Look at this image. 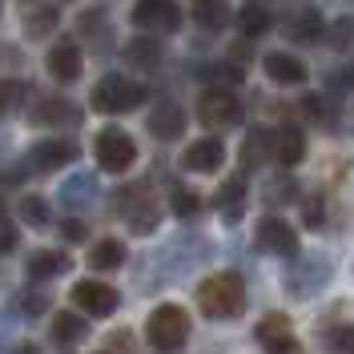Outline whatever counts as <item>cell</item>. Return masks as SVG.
I'll list each match as a JSON object with an SVG mask.
<instances>
[{"instance_id":"cell-1","label":"cell","mask_w":354,"mask_h":354,"mask_svg":"<svg viewBox=\"0 0 354 354\" xmlns=\"http://www.w3.org/2000/svg\"><path fill=\"white\" fill-rule=\"evenodd\" d=\"M198 306L205 318H234L245 310V286L234 270H221V274H209L198 286Z\"/></svg>"},{"instance_id":"cell-2","label":"cell","mask_w":354,"mask_h":354,"mask_svg":"<svg viewBox=\"0 0 354 354\" xmlns=\"http://www.w3.org/2000/svg\"><path fill=\"white\" fill-rule=\"evenodd\" d=\"M141 101H145V85H141V81H133V77H117V73L101 77V81L93 85V93H88V109L105 113V117L133 113Z\"/></svg>"},{"instance_id":"cell-3","label":"cell","mask_w":354,"mask_h":354,"mask_svg":"<svg viewBox=\"0 0 354 354\" xmlns=\"http://www.w3.org/2000/svg\"><path fill=\"white\" fill-rule=\"evenodd\" d=\"M145 338H149V346L161 354H174L185 346V338H189V314L174 302H165V306H157L149 314V322H145Z\"/></svg>"},{"instance_id":"cell-4","label":"cell","mask_w":354,"mask_h":354,"mask_svg":"<svg viewBox=\"0 0 354 354\" xmlns=\"http://www.w3.org/2000/svg\"><path fill=\"white\" fill-rule=\"evenodd\" d=\"M93 153H97V165L105 174H125V169H133V161H137V141L125 129H113L109 125V129L97 133Z\"/></svg>"},{"instance_id":"cell-5","label":"cell","mask_w":354,"mask_h":354,"mask_svg":"<svg viewBox=\"0 0 354 354\" xmlns=\"http://www.w3.org/2000/svg\"><path fill=\"white\" fill-rule=\"evenodd\" d=\"M198 117H201V125H205V129H230V125H238V121H242V105H238L234 88L209 85L198 97Z\"/></svg>"},{"instance_id":"cell-6","label":"cell","mask_w":354,"mask_h":354,"mask_svg":"<svg viewBox=\"0 0 354 354\" xmlns=\"http://www.w3.org/2000/svg\"><path fill=\"white\" fill-rule=\"evenodd\" d=\"M68 298H73L77 310L88 314V318H109L113 310L121 306V294H117L109 282H101V278H81L77 286L68 290Z\"/></svg>"},{"instance_id":"cell-7","label":"cell","mask_w":354,"mask_h":354,"mask_svg":"<svg viewBox=\"0 0 354 354\" xmlns=\"http://www.w3.org/2000/svg\"><path fill=\"white\" fill-rule=\"evenodd\" d=\"M129 21L141 32H177L181 28V8H177V0H137Z\"/></svg>"},{"instance_id":"cell-8","label":"cell","mask_w":354,"mask_h":354,"mask_svg":"<svg viewBox=\"0 0 354 354\" xmlns=\"http://www.w3.org/2000/svg\"><path fill=\"white\" fill-rule=\"evenodd\" d=\"M254 238H258V250L262 254H282V258H294L298 254V230L282 218H262Z\"/></svg>"},{"instance_id":"cell-9","label":"cell","mask_w":354,"mask_h":354,"mask_svg":"<svg viewBox=\"0 0 354 354\" xmlns=\"http://www.w3.org/2000/svg\"><path fill=\"white\" fill-rule=\"evenodd\" d=\"M254 334H258V346L266 354H298V338H294L286 314H266Z\"/></svg>"},{"instance_id":"cell-10","label":"cell","mask_w":354,"mask_h":354,"mask_svg":"<svg viewBox=\"0 0 354 354\" xmlns=\"http://www.w3.org/2000/svg\"><path fill=\"white\" fill-rule=\"evenodd\" d=\"M77 141H61V137H53V141H37L32 145V153H28V165L32 169H41V174H53V169H65L77 161Z\"/></svg>"},{"instance_id":"cell-11","label":"cell","mask_w":354,"mask_h":354,"mask_svg":"<svg viewBox=\"0 0 354 354\" xmlns=\"http://www.w3.org/2000/svg\"><path fill=\"white\" fill-rule=\"evenodd\" d=\"M181 165L189 174H218L225 165V145L218 137H201V141H189L185 153H181Z\"/></svg>"},{"instance_id":"cell-12","label":"cell","mask_w":354,"mask_h":354,"mask_svg":"<svg viewBox=\"0 0 354 354\" xmlns=\"http://www.w3.org/2000/svg\"><path fill=\"white\" fill-rule=\"evenodd\" d=\"M44 65H48V77H57V81H77L81 77V68H85V53H81V44L77 41H61L48 48V57H44Z\"/></svg>"},{"instance_id":"cell-13","label":"cell","mask_w":354,"mask_h":354,"mask_svg":"<svg viewBox=\"0 0 354 354\" xmlns=\"http://www.w3.org/2000/svg\"><path fill=\"white\" fill-rule=\"evenodd\" d=\"M149 133H153L157 141H181V133H185V113L177 101H157L153 109H149Z\"/></svg>"},{"instance_id":"cell-14","label":"cell","mask_w":354,"mask_h":354,"mask_svg":"<svg viewBox=\"0 0 354 354\" xmlns=\"http://www.w3.org/2000/svg\"><path fill=\"white\" fill-rule=\"evenodd\" d=\"M262 68L274 85H306V77H310L306 61L294 57V53H270L262 61Z\"/></svg>"},{"instance_id":"cell-15","label":"cell","mask_w":354,"mask_h":354,"mask_svg":"<svg viewBox=\"0 0 354 354\" xmlns=\"http://www.w3.org/2000/svg\"><path fill=\"white\" fill-rule=\"evenodd\" d=\"M270 153H274V161H278V165H286V169L302 165V157H306V137H302V129H298V125L278 129V133H274Z\"/></svg>"},{"instance_id":"cell-16","label":"cell","mask_w":354,"mask_h":354,"mask_svg":"<svg viewBox=\"0 0 354 354\" xmlns=\"http://www.w3.org/2000/svg\"><path fill=\"white\" fill-rule=\"evenodd\" d=\"M85 338H88V326H85V318H81L77 310H61V314H53V342H57L61 351L81 346Z\"/></svg>"},{"instance_id":"cell-17","label":"cell","mask_w":354,"mask_h":354,"mask_svg":"<svg viewBox=\"0 0 354 354\" xmlns=\"http://www.w3.org/2000/svg\"><path fill=\"white\" fill-rule=\"evenodd\" d=\"M32 125H73V121H81V109L73 105V101H65V97H48V101H41L37 105V113L28 117Z\"/></svg>"},{"instance_id":"cell-18","label":"cell","mask_w":354,"mask_h":354,"mask_svg":"<svg viewBox=\"0 0 354 354\" xmlns=\"http://www.w3.org/2000/svg\"><path fill=\"white\" fill-rule=\"evenodd\" d=\"M214 205H218V214H221L225 225H234V221L242 218V209H245V181L242 177H230V181L218 189Z\"/></svg>"},{"instance_id":"cell-19","label":"cell","mask_w":354,"mask_h":354,"mask_svg":"<svg viewBox=\"0 0 354 354\" xmlns=\"http://www.w3.org/2000/svg\"><path fill=\"white\" fill-rule=\"evenodd\" d=\"M24 270H28L32 282H48V278H57V274L68 270V258L61 254V250H37V254H28Z\"/></svg>"},{"instance_id":"cell-20","label":"cell","mask_w":354,"mask_h":354,"mask_svg":"<svg viewBox=\"0 0 354 354\" xmlns=\"http://www.w3.org/2000/svg\"><path fill=\"white\" fill-rule=\"evenodd\" d=\"M282 28H286L290 41L318 44V41H322V28H326V24H322V17H318V12H310V8H306V12H294V17L282 24Z\"/></svg>"},{"instance_id":"cell-21","label":"cell","mask_w":354,"mask_h":354,"mask_svg":"<svg viewBox=\"0 0 354 354\" xmlns=\"http://www.w3.org/2000/svg\"><path fill=\"white\" fill-rule=\"evenodd\" d=\"M121 266H125V245L117 242V238H105V242H97L88 250V270H97V274L121 270Z\"/></svg>"},{"instance_id":"cell-22","label":"cell","mask_w":354,"mask_h":354,"mask_svg":"<svg viewBox=\"0 0 354 354\" xmlns=\"http://www.w3.org/2000/svg\"><path fill=\"white\" fill-rule=\"evenodd\" d=\"M230 0H194V21L201 24V28H209V32H218V28H225L230 24Z\"/></svg>"},{"instance_id":"cell-23","label":"cell","mask_w":354,"mask_h":354,"mask_svg":"<svg viewBox=\"0 0 354 354\" xmlns=\"http://www.w3.org/2000/svg\"><path fill=\"white\" fill-rule=\"evenodd\" d=\"M125 61L133 68H157L161 65V44L153 37H137V41L125 44Z\"/></svg>"},{"instance_id":"cell-24","label":"cell","mask_w":354,"mask_h":354,"mask_svg":"<svg viewBox=\"0 0 354 354\" xmlns=\"http://www.w3.org/2000/svg\"><path fill=\"white\" fill-rule=\"evenodd\" d=\"M270 24H274V17H270V8H262V4H245V8H238V32L242 37H262V32H270Z\"/></svg>"},{"instance_id":"cell-25","label":"cell","mask_w":354,"mask_h":354,"mask_svg":"<svg viewBox=\"0 0 354 354\" xmlns=\"http://www.w3.org/2000/svg\"><path fill=\"white\" fill-rule=\"evenodd\" d=\"M57 24H61V12H57L53 4H44V8L37 4V8H28V12H24V32H28L32 41L48 37V32H53Z\"/></svg>"},{"instance_id":"cell-26","label":"cell","mask_w":354,"mask_h":354,"mask_svg":"<svg viewBox=\"0 0 354 354\" xmlns=\"http://www.w3.org/2000/svg\"><path fill=\"white\" fill-rule=\"evenodd\" d=\"M322 41H326V48L351 53L354 48V17H338L334 24H326V28H322Z\"/></svg>"},{"instance_id":"cell-27","label":"cell","mask_w":354,"mask_h":354,"mask_svg":"<svg viewBox=\"0 0 354 354\" xmlns=\"http://www.w3.org/2000/svg\"><path fill=\"white\" fill-rule=\"evenodd\" d=\"M205 81H209V85H218V88H242L245 73H242L238 61H218V65L205 68Z\"/></svg>"},{"instance_id":"cell-28","label":"cell","mask_w":354,"mask_h":354,"mask_svg":"<svg viewBox=\"0 0 354 354\" xmlns=\"http://www.w3.org/2000/svg\"><path fill=\"white\" fill-rule=\"evenodd\" d=\"M322 351L326 354H354V326H346V322L326 326L322 330Z\"/></svg>"},{"instance_id":"cell-29","label":"cell","mask_w":354,"mask_h":354,"mask_svg":"<svg viewBox=\"0 0 354 354\" xmlns=\"http://www.w3.org/2000/svg\"><path fill=\"white\" fill-rule=\"evenodd\" d=\"M169 209H174V218H194V214L201 209V194L185 189V185H174V194H169Z\"/></svg>"},{"instance_id":"cell-30","label":"cell","mask_w":354,"mask_h":354,"mask_svg":"<svg viewBox=\"0 0 354 354\" xmlns=\"http://www.w3.org/2000/svg\"><path fill=\"white\" fill-rule=\"evenodd\" d=\"M17 214H21L24 225H37V230H44L48 225V205H44V198H21V205H17Z\"/></svg>"},{"instance_id":"cell-31","label":"cell","mask_w":354,"mask_h":354,"mask_svg":"<svg viewBox=\"0 0 354 354\" xmlns=\"http://www.w3.org/2000/svg\"><path fill=\"white\" fill-rule=\"evenodd\" d=\"M298 209H302V225H306V230H318V225L326 221V209H322V194H306Z\"/></svg>"},{"instance_id":"cell-32","label":"cell","mask_w":354,"mask_h":354,"mask_svg":"<svg viewBox=\"0 0 354 354\" xmlns=\"http://www.w3.org/2000/svg\"><path fill=\"white\" fill-rule=\"evenodd\" d=\"M24 97V85L21 81H8V77H0V117H8V113L21 105Z\"/></svg>"},{"instance_id":"cell-33","label":"cell","mask_w":354,"mask_h":354,"mask_svg":"<svg viewBox=\"0 0 354 354\" xmlns=\"http://www.w3.org/2000/svg\"><path fill=\"white\" fill-rule=\"evenodd\" d=\"M21 310L24 314H32V318L44 314V310H48V294H41V290H24L21 294Z\"/></svg>"},{"instance_id":"cell-34","label":"cell","mask_w":354,"mask_h":354,"mask_svg":"<svg viewBox=\"0 0 354 354\" xmlns=\"http://www.w3.org/2000/svg\"><path fill=\"white\" fill-rule=\"evenodd\" d=\"M85 221H77V218H65L61 221V238H65L68 245H77V242H85Z\"/></svg>"},{"instance_id":"cell-35","label":"cell","mask_w":354,"mask_h":354,"mask_svg":"<svg viewBox=\"0 0 354 354\" xmlns=\"http://www.w3.org/2000/svg\"><path fill=\"white\" fill-rule=\"evenodd\" d=\"M286 198H294V181H290V177H282L274 189H266V201H270V205H278V201H286Z\"/></svg>"},{"instance_id":"cell-36","label":"cell","mask_w":354,"mask_h":354,"mask_svg":"<svg viewBox=\"0 0 354 354\" xmlns=\"http://www.w3.org/2000/svg\"><path fill=\"white\" fill-rule=\"evenodd\" d=\"M88 194H93V181H88V177H81V181H68L65 189H61V198H65V201H73V198H88Z\"/></svg>"},{"instance_id":"cell-37","label":"cell","mask_w":354,"mask_h":354,"mask_svg":"<svg viewBox=\"0 0 354 354\" xmlns=\"http://www.w3.org/2000/svg\"><path fill=\"white\" fill-rule=\"evenodd\" d=\"M17 242H21V238H17V230H12L8 221H0V254H12Z\"/></svg>"},{"instance_id":"cell-38","label":"cell","mask_w":354,"mask_h":354,"mask_svg":"<svg viewBox=\"0 0 354 354\" xmlns=\"http://www.w3.org/2000/svg\"><path fill=\"white\" fill-rule=\"evenodd\" d=\"M298 109H302V117H306V121H322V97H314V93H310Z\"/></svg>"},{"instance_id":"cell-39","label":"cell","mask_w":354,"mask_h":354,"mask_svg":"<svg viewBox=\"0 0 354 354\" xmlns=\"http://www.w3.org/2000/svg\"><path fill=\"white\" fill-rule=\"evenodd\" d=\"M342 85H354V65L346 68V73H342Z\"/></svg>"},{"instance_id":"cell-40","label":"cell","mask_w":354,"mask_h":354,"mask_svg":"<svg viewBox=\"0 0 354 354\" xmlns=\"http://www.w3.org/2000/svg\"><path fill=\"white\" fill-rule=\"evenodd\" d=\"M12 354H41V351H37V346H17Z\"/></svg>"},{"instance_id":"cell-41","label":"cell","mask_w":354,"mask_h":354,"mask_svg":"<svg viewBox=\"0 0 354 354\" xmlns=\"http://www.w3.org/2000/svg\"><path fill=\"white\" fill-rule=\"evenodd\" d=\"M0 221H8V205H4V198H0Z\"/></svg>"}]
</instances>
